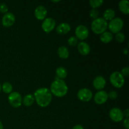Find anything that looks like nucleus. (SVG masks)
<instances>
[{
  "instance_id": "obj_9",
  "label": "nucleus",
  "mask_w": 129,
  "mask_h": 129,
  "mask_svg": "<svg viewBox=\"0 0 129 129\" xmlns=\"http://www.w3.org/2000/svg\"><path fill=\"white\" fill-rule=\"evenodd\" d=\"M56 25L55 20L52 18H47L44 19L42 24V28L47 34L51 32Z\"/></svg>"
},
{
  "instance_id": "obj_24",
  "label": "nucleus",
  "mask_w": 129,
  "mask_h": 129,
  "mask_svg": "<svg viewBox=\"0 0 129 129\" xmlns=\"http://www.w3.org/2000/svg\"><path fill=\"white\" fill-rule=\"evenodd\" d=\"M104 1L103 0H91L89 1V5L93 9H96L102 5Z\"/></svg>"
},
{
  "instance_id": "obj_21",
  "label": "nucleus",
  "mask_w": 129,
  "mask_h": 129,
  "mask_svg": "<svg viewBox=\"0 0 129 129\" xmlns=\"http://www.w3.org/2000/svg\"><path fill=\"white\" fill-rule=\"evenodd\" d=\"M115 11L113 10V9H107L103 13V19L106 20V21H111L115 18Z\"/></svg>"
},
{
  "instance_id": "obj_17",
  "label": "nucleus",
  "mask_w": 129,
  "mask_h": 129,
  "mask_svg": "<svg viewBox=\"0 0 129 129\" xmlns=\"http://www.w3.org/2000/svg\"><path fill=\"white\" fill-rule=\"evenodd\" d=\"M118 8L122 13L125 15L129 13V2L127 0H122L118 3Z\"/></svg>"
},
{
  "instance_id": "obj_16",
  "label": "nucleus",
  "mask_w": 129,
  "mask_h": 129,
  "mask_svg": "<svg viewBox=\"0 0 129 129\" xmlns=\"http://www.w3.org/2000/svg\"><path fill=\"white\" fill-rule=\"evenodd\" d=\"M78 50L83 55H87L90 52V47L85 42H81L78 44Z\"/></svg>"
},
{
  "instance_id": "obj_11",
  "label": "nucleus",
  "mask_w": 129,
  "mask_h": 129,
  "mask_svg": "<svg viewBox=\"0 0 129 129\" xmlns=\"http://www.w3.org/2000/svg\"><path fill=\"white\" fill-rule=\"evenodd\" d=\"M2 25L5 27H10L15 22V16L12 13H7L5 14L2 18Z\"/></svg>"
},
{
  "instance_id": "obj_1",
  "label": "nucleus",
  "mask_w": 129,
  "mask_h": 129,
  "mask_svg": "<svg viewBox=\"0 0 129 129\" xmlns=\"http://www.w3.org/2000/svg\"><path fill=\"white\" fill-rule=\"evenodd\" d=\"M34 96L37 105L43 108L48 107L52 99V94L50 89L47 88H41L37 89L34 93Z\"/></svg>"
},
{
  "instance_id": "obj_3",
  "label": "nucleus",
  "mask_w": 129,
  "mask_h": 129,
  "mask_svg": "<svg viewBox=\"0 0 129 129\" xmlns=\"http://www.w3.org/2000/svg\"><path fill=\"white\" fill-rule=\"evenodd\" d=\"M91 28L94 34L98 35L102 34L107 30L108 28V22L103 19V18H98L92 21Z\"/></svg>"
},
{
  "instance_id": "obj_8",
  "label": "nucleus",
  "mask_w": 129,
  "mask_h": 129,
  "mask_svg": "<svg viewBox=\"0 0 129 129\" xmlns=\"http://www.w3.org/2000/svg\"><path fill=\"white\" fill-rule=\"evenodd\" d=\"M77 96L78 99L81 102H88L93 98V93L88 88H82L78 91Z\"/></svg>"
},
{
  "instance_id": "obj_2",
  "label": "nucleus",
  "mask_w": 129,
  "mask_h": 129,
  "mask_svg": "<svg viewBox=\"0 0 129 129\" xmlns=\"http://www.w3.org/2000/svg\"><path fill=\"white\" fill-rule=\"evenodd\" d=\"M50 92L55 96L61 98L66 95L68 91V87L62 79H57L50 85Z\"/></svg>"
},
{
  "instance_id": "obj_35",
  "label": "nucleus",
  "mask_w": 129,
  "mask_h": 129,
  "mask_svg": "<svg viewBox=\"0 0 129 129\" xmlns=\"http://www.w3.org/2000/svg\"><path fill=\"white\" fill-rule=\"evenodd\" d=\"M127 52H128V49H125V50H123V53H125V54H127Z\"/></svg>"
},
{
  "instance_id": "obj_20",
  "label": "nucleus",
  "mask_w": 129,
  "mask_h": 129,
  "mask_svg": "<svg viewBox=\"0 0 129 129\" xmlns=\"http://www.w3.org/2000/svg\"><path fill=\"white\" fill-rule=\"evenodd\" d=\"M35 102V98L33 94H28L23 97L22 100V103H23L25 107H30L34 104Z\"/></svg>"
},
{
  "instance_id": "obj_14",
  "label": "nucleus",
  "mask_w": 129,
  "mask_h": 129,
  "mask_svg": "<svg viewBox=\"0 0 129 129\" xmlns=\"http://www.w3.org/2000/svg\"><path fill=\"white\" fill-rule=\"evenodd\" d=\"M34 15L37 20H44L47 15V10L44 6L40 5L35 8Z\"/></svg>"
},
{
  "instance_id": "obj_13",
  "label": "nucleus",
  "mask_w": 129,
  "mask_h": 129,
  "mask_svg": "<svg viewBox=\"0 0 129 129\" xmlns=\"http://www.w3.org/2000/svg\"><path fill=\"white\" fill-rule=\"evenodd\" d=\"M106 79L102 76H98L94 79L93 81V87L97 90H102L105 87Z\"/></svg>"
},
{
  "instance_id": "obj_19",
  "label": "nucleus",
  "mask_w": 129,
  "mask_h": 129,
  "mask_svg": "<svg viewBox=\"0 0 129 129\" xmlns=\"http://www.w3.org/2000/svg\"><path fill=\"white\" fill-rule=\"evenodd\" d=\"M58 55L60 58L63 59H68L69 56V52L68 48L65 46H60L57 50Z\"/></svg>"
},
{
  "instance_id": "obj_30",
  "label": "nucleus",
  "mask_w": 129,
  "mask_h": 129,
  "mask_svg": "<svg viewBox=\"0 0 129 129\" xmlns=\"http://www.w3.org/2000/svg\"><path fill=\"white\" fill-rule=\"evenodd\" d=\"M121 74L123 77H128L129 75V68L128 67H125L122 69Z\"/></svg>"
},
{
  "instance_id": "obj_31",
  "label": "nucleus",
  "mask_w": 129,
  "mask_h": 129,
  "mask_svg": "<svg viewBox=\"0 0 129 129\" xmlns=\"http://www.w3.org/2000/svg\"><path fill=\"white\" fill-rule=\"evenodd\" d=\"M123 126L126 129H129V119L128 118H125L123 120Z\"/></svg>"
},
{
  "instance_id": "obj_26",
  "label": "nucleus",
  "mask_w": 129,
  "mask_h": 129,
  "mask_svg": "<svg viewBox=\"0 0 129 129\" xmlns=\"http://www.w3.org/2000/svg\"><path fill=\"white\" fill-rule=\"evenodd\" d=\"M115 39L117 40V42L119 43H122L125 41V34H123L122 32H118L117 34H116L115 35Z\"/></svg>"
},
{
  "instance_id": "obj_22",
  "label": "nucleus",
  "mask_w": 129,
  "mask_h": 129,
  "mask_svg": "<svg viewBox=\"0 0 129 129\" xmlns=\"http://www.w3.org/2000/svg\"><path fill=\"white\" fill-rule=\"evenodd\" d=\"M55 73H56V76L58 79H62V80L63 79H65L68 76V71L64 67H59L57 68Z\"/></svg>"
},
{
  "instance_id": "obj_28",
  "label": "nucleus",
  "mask_w": 129,
  "mask_h": 129,
  "mask_svg": "<svg viewBox=\"0 0 129 129\" xmlns=\"http://www.w3.org/2000/svg\"><path fill=\"white\" fill-rule=\"evenodd\" d=\"M8 11V7L5 3H1L0 4V12L2 13H7Z\"/></svg>"
},
{
  "instance_id": "obj_32",
  "label": "nucleus",
  "mask_w": 129,
  "mask_h": 129,
  "mask_svg": "<svg viewBox=\"0 0 129 129\" xmlns=\"http://www.w3.org/2000/svg\"><path fill=\"white\" fill-rule=\"evenodd\" d=\"M123 115H124V117H125L126 118H128V117H129L128 109H126L124 112H123Z\"/></svg>"
},
{
  "instance_id": "obj_12",
  "label": "nucleus",
  "mask_w": 129,
  "mask_h": 129,
  "mask_svg": "<svg viewBox=\"0 0 129 129\" xmlns=\"http://www.w3.org/2000/svg\"><path fill=\"white\" fill-rule=\"evenodd\" d=\"M108 99V93L103 90L97 92L94 96V102L98 105H102L106 103Z\"/></svg>"
},
{
  "instance_id": "obj_23",
  "label": "nucleus",
  "mask_w": 129,
  "mask_h": 129,
  "mask_svg": "<svg viewBox=\"0 0 129 129\" xmlns=\"http://www.w3.org/2000/svg\"><path fill=\"white\" fill-rule=\"evenodd\" d=\"M1 90L3 91L5 93H11L13 91V86L12 84L9 82H5L1 86Z\"/></svg>"
},
{
  "instance_id": "obj_34",
  "label": "nucleus",
  "mask_w": 129,
  "mask_h": 129,
  "mask_svg": "<svg viewBox=\"0 0 129 129\" xmlns=\"http://www.w3.org/2000/svg\"><path fill=\"white\" fill-rule=\"evenodd\" d=\"M0 129H3V125L1 121H0Z\"/></svg>"
},
{
  "instance_id": "obj_29",
  "label": "nucleus",
  "mask_w": 129,
  "mask_h": 129,
  "mask_svg": "<svg viewBox=\"0 0 129 129\" xmlns=\"http://www.w3.org/2000/svg\"><path fill=\"white\" fill-rule=\"evenodd\" d=\"M108 96L111 100H115L118 96V94L115 91H111L108 93Z\"/></svg>"
},
{
  "instance_id": "obj_25",
  "label": "nucleus",
  "mask_w": 129,
  "mask_h": 129,
  "mask_svg": "<svg viewBox=\"0 0 129 129\" xmlns=\"http://www.w3.org/2000/svg\"><path fill=\"white\" fill-rule=\"evenodd\" d=\"M68 43L70 46H76L78 44V39L76 37L72 36L69 38V39L68 40Z\"/></svg>"
},
{
  "instance_id": "obj_37",
  "label": "nucleus",
  "mask_w": 129,
  "mask_h": 129,
  "mask_svg": "<svg viewBox=\"0 0 129 129\" xmlns=\"http://www.w3.org/2000/svg\"><path fill=\"white\" fill-rule=\"evenodd\" d=\"M1 84H0V92H1Z\"/></svg>"
},
{
  "instance_id": "obj_15",
  "label": "nucleus",
  "mask_w": 129,
  "mask_h": 129,
  "mask_svg": "<svg viewBox=\"0 0 129 129\" xmlns=\"http://www.w3.org/2000/svg\"><path fill=\"white\" fill-rule=\"evenodd\" d=\"M71 26L69 23H62L59 24L56 28V31L58 34L60 35H66L69 33L71 30Z\"/></svg>"
},
{
  "instance_id": "obj_36",
  "label": "nucleus",
  "mask_w": 129,
  "mask_h": 129,
  "mask_svg": "<svg viewBox=\"0 0 129 129\" xmlns=\"http://www.w3.org/2000/svg\"><path fill=\"white\" fill-rule=\"evenodd\" d=\"M60 1H52V2L53 3H57V2H59Z\"/></svg>"
},
{
  "instance_id": "obj_33",
  "label": "nucleus",
  "mask_w": 129,
  "mask_h": 129,
  "mask_svg": "<svg viewBox=\"0 0 129 129\" xmlns=\"http://www.w3.org/2000/svg\"><path fill=\"white\" fill-rule=\"evenodd\" d=\"M73 129H84V128H83V127L81 125L78 124L74 126V127L73 128Z\"/></svg>"
},
{
  "instance_id": "obj_10",
  "label": "nucleus",
  "mask_w": 129,
  "mask_h": 129,
  "mask_svg": "<svg viewBox=\"0 0 129 129\" xmlns=\"http://www.w3.org/2000/svg\"><path fill=\"white\" fill-rule=\"evenodd\" d=\"M109 116L112 120L115 122H120L124 118L123 111L118 108H113L109 112Z\"/></svg>"
},
{
  "instance_id": "obj_5",
  "label": "nucleus",
  "mask_w": 129,
  "mask_h": 129,
  "mask_svg": "<svg viewBox=\"0 0 129 129\" xmlns=\"http://www.w3.org/2000/svg\"><path fill=\"white\" fill-rule=\"evenodd\" d=\"M123 26V21L120 18H115L110 21L108 23V28L110 30V32L113 34H117L120 32Z\"/></svg>"
},
{
  "instance_id": "obj_7",
  "label": "nucleus",
  "mask_w": 129,
  "mask_h": 129,
  "mask_svg": "<svg viewBox=\"0 0 129 129\" xmlns=\"http://www.w3.org/2000/svg\"><path fill=\"white\" fill-rule=\"evenodd\" d=\"M76 37L81 40L86 39L89 36V30L86 26L83 25H78L75 30Z\"/></svg>"
},
{
  "instance_id": "obj_27",
  "label": "nucleus",
  "mask_w": 129,
  "mask_h": 129,
  "mask_svg": "<svg viewBox=\"0 0 129 129\" xmlns=\"http://www.w3.org/2000/svg\"><path fill=\"white\" fill-rule=\"evenodd\" d=\"M98 15H99V11H98L97 9H92L89 12V16L93 20L98 18Z\"/></svg>"
},
{
  "instance_id": "obj_18",
  "label": "nucleus",
  "mask_w": 129,
  "mask_h": 129,
  "mask_svg": "<svg viewBox=\"0 0 129 129\" xmlns=\"http://www.w3.org/2000/svg\"><path fill=\"white\" fill-rule=\"evenodd\" d=\"M113 39V34L110 31H105L100 35V40L103 43L105 44H108Z\"/></svg>"
},
{
  "instance_id": "obj_6",
  "label": "nucleus",
  "mask_w": 129,
  "mask_h": 129,
  "mask_svg": "<svg viewBox=\"0 0 129 129\" xmlns=\"http://www.w3.org/2000/svg\"><path fill=\"white\" fill-rule=\"evenodd\" d=\"M8 99L10 104L14 108H18L22 104L23 98L18 92H11L8 96Z\"/></svg>"
},
{
  "instance_id": "obj_4",
  "label": "nucleus",
  "mask_w": 129,
  "mask_h": 129,
  "mask_svg": "<svg viewBox=\"0 0 129 129\" xmlns=\"http://www.w3.org/2000/svg\"><path fill=\"white\" fill-rule=\"evenodd\" d=\"M110 81L112 85L117 88H120L125 84V78L120 72H113L110 76Z\"/></svg>"
}]
</instances>
